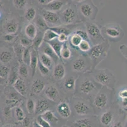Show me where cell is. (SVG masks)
<instances>
[{
  "mask_svg": "<svg viewBox=\"0 0 127 127\" xmlns=\"http://www.w3.org/2000/svg\"><path fill=\"white\" fill-rule=\"evenodd\" d=\"M102 87L95 81L91 73H84L77 79L75 96L89 101L93 99Z\"/></svg>",
  "mask_w": 127,
  "mask_h": 127,
  "instance_id": "obj_1",
  "label": "cell"
},
{
  "mask_svg": "<svg viewBox=\"0 0 127 127\" xmlns=\"http://www.w3.org/2000/svg\"><path fill=\"white\" fill-rule=\"evenodd\" d=\"M113 90L103 87L93 98L92 106L94 115H100L103 112L110 109L113 104Z\"/></svg>",
  "mask_w": 127,
  "mask_h": 127,
  "instance_id": "obj_2",
  "label": "cell"
},
{
  "mask_svg": "<svg viewBox=\"0 0 127 127\" xmlns=\"http://www.w3.org/2000/svg\"><path fill=\"white\" fill-rule=\"evenodd\" d=\"M110 46L108 40H106L102 43L92 46L91 50L87 53V57L91 60L92 70L96 69L97 66L107 57Z\"/></svg>",
  "mask_w": 127,
  "mask_h": 127,
  "instance_id": "obj_3",
  "label": "cell"
},
{
  "mask_svg": "<svg viewBox=\"0 0 127 127\" xmlns=\"http://www.w3.org/2000/svg\"><path fill=\"white\" fill-rule=\"evenodd\" d=\"M96 82L102 87L113 90L115 87L116 78L113 73L108 69H94L89 72Z\"/></svg>",
  "mask_w": 127,
  "mask_h": 127,
  "instance_id": "obj_4",
  "label": "cell"
},
{
  "mask_svg": "<svg viewBox=\"0 0 127 127\" xmlns=\"http://www.w3.org/2000/svg\"><path fill=\"white\" fill-rule=\"evenodd\" d=\"M71 104L73 111L77 117L95 115L90 101L75 96L72 98Z\"/></svg>",
  "mask_w": 127,
  "mask_h": 127,
  "instance_id": "obj_5",
  "label": "cell"
},
{
  "mask_svg": "<svg viewBox=\"0 0 127 127\" xmlns=\"http://www.w3.org/2000/svg\"><path fill=\"white\" fill-rule=\"evenodd\" d=\"M78 15H81L86 21H93L98 13L97 7L91 1H81L77 4Z\"/></svg>",
  "mask_w": 127,
  "mask_h": 127,
  "instance_id": "obj_6",
  "label": "cell"
},
{
  "mask_svg": "<svg viewBox=\"0 0 127 127\" xmlns=\"http://www.w3.org/2000/svg\"><path fill=\"white\" fill-rule=\"evenodd\" d=\"M85 26L89 41L92 43L93 46L102 43L106 41L100 28L93 21H85Z\"/></svg>",
  "mask_w": 127,
  "mask_h": 127,
  "instance_id": "obj_7",
  "label": "cell"
},
{
  "mask_svg": "<svg viewBox=\"0 0 127 127\" xmlns=\"http://www.w3.org/2000/svg\"><path fill=\"white\" fill-rule=\"evenodd\" d=\"M62 24L65 26L72 25L77 22L78 17V12L77 5L73 4H68L67 6L63 8L60 14Z\"/></svg>",
  "mask_w": 127,
  "mask_h": 127,
  "instance_id": "obj_8",
  "label": "cell"
},
{
  "mask_svg": "<svg viewBox=\"0 0 127 127\" xmlns=\"http://www.w3.org/2000/svg\"><path fill=\"white\" fill-rule=\"evenodd\" d=\"M71 69L72 71L77 73H89L92 71V64L91 60L84 56H78L71 61Z\"/></svg>",
  "mask_w": 127,
  "mask_h": 127,
  "instance_id": "obj_9",
  "label": "cell"
},
{
  "mask_svg": "<svg viewBox=\"0 0 127 127\" xmlns=\"http://www.w3.org/2000/svg\"><path fill=\"white\" fill-rule=\"evenodd\" d=\"M99 120L95 115L78 117L66 123L68 127H98Z\"/></svg>",
  "mask_w": 127,
  "mask_h": 127,
  "instance_id": "obj_10",
  "label": "cell"
},
{
  "mask_svg": "<svg viewBox=\"0 0 127 127\" xmlns=\"http://www.w3.org/2000/svg\"><path fill=\"white\" fill-rule=\"evenodd\" d=\"M104 34L111 42H118L124 36V31L118 24H110L103 28Z\"/></svg>",
  "mask_w": 127,
  "mask_h": 127,
  "instance_id": "obj_11",
  "label": "cell"
},
{
  "mask_svg": "<svg viewBox=\"0 0 127 127\" xmlns=\"http://www.w3.org/2000/svg\"><path fill=\"white\" fill-rule=\"evenodd\" d=\"M120 111V109L119 110V111ZM119 111L118 112V109L113 108V109H112L111 108L110 109L103 112L99 116V126L101 127H111L115 118H116V116L118 114Z\"/></svg>",
  "mask_w": 127,
  "mask_h": 127,
  "instance_id": "obj_12",
  "label": "cell"
},
{
  "mask_svg": "<svg viewBox=\"0 0 127 127\" xmlns=\"http://www.w3.org/2000/svg\"><path fill=\"white\" fill-rule=\"evenodd\" d=\"M41 13L42 14L41 15L44 18L49 28L56 27L63 25L60 15L57 13L48 11L45 9H42Z\"/></svg>",
  "mask_w": 127,
  "mask_h": 127,
  "instance_id": "obj_13",
  "label": "cell"
},
{
  "mask_svg": "<svg viewBox=\"0 0 127 127\" xmlns=\"http://www.w3.org/2000/svg\"><path fill=\"white\" fill-rule=\"evenodd\" d=\"M56 111L58 116L63 119L69 118L72 113L70 104L65 101L59 102L56 107Z\"/></svg>",
  "mask_w": 127,
  "mask_h": 127,
  "instance_id": "obj_14",
  "label": "cell"
},
{
  "mask_svg": "<svg viewBox=\"0 0 127 127\" xmlns=\"http://www.w3.org/2000/svg\"><path fill=\"white\" fill-rule=\"evenodd\" d=\"M19 28V23L15 18L8 20L3 25V29L6 34H16Z\"/></svg>",
  "mask_w": 127,
  "mask_h": 127,
  "instance_id": "obj_15",
  "label": "cell"
},
{
  "mask_svg": "<svg viewBox=\"0 0 127 127\" xmlns=\"http://www.w3.org/2000/svg\"><path fill=\"white\" fill-rule=\"evenodd\" d=\"M39 50H41V52L44 53V54L49 56V57L51 58L53 61H54V62H55V64H57L58 62V60L60 59L58 56L56 55V53H55V51L53 50V49L52 48V47L50 46L49 43L44 41L43 43L41 45V48H39Z\"/></svg>",
  "mask_w": 127,
  "mask_h": 127,
  "instance_id": "obj_16",
  "label": "cell"
},
{
  "mask_svg": "<svg viewBox=\"0 0 127 127\" xmlns=\"http://www.w3.org/2000/svg\"><path fill=\"white\" fill-rule=\"evenodd\" d=\"M49 108H50V103L49 100L44 98L39 99L36 102L35 115H37V116L42 115L46 111L50 110Z\"/></svg>",
  "mask_w": 127,
  "mask_h": 127,
  "instance_id": "obj_17",
  "label": "cell"
},
{
  "mask_svg": "<svg viewBox=\"0 0 127 127\" xmlns=\"http://www.w3.org/2000/svg\"><path fill=\"white\" fill-rule=\"evenodd\" d=\"M44 95L49 101L56 102L59 99L60 92L55 86L49 85L45 88Z\"/></svg>",
  "mask_w": 127,
  "mask_h": 127,
  "instance_id": "obj_18",
  "label": "cell"
},
{
  "mask_svg": "<svg viewBox=\"0 0 127 127\" xmlns=\"http://www.w3.org/2000/svg\"><path fill=\"white\" fill-rule=\"evenodd\" d=\"M66 4H67V1H65L53 0V1L49 3V4L44 6L43 9L56 13V11H59L60 10H63V8L65 6Z\"/></svg>",
  "mask_w": 127,
  "mask_h": 127,
  "instance_id": "obj_19",
  "label": "cell"
},
{
  "mask_svg": "<svg viewBox=\"0 0 127 127\" xmlns=\"http://www.w3.org/2000/svg\"><path fill=\"white\" fill-rule=\"evenodd\" d=\"M66 75V68L63 63H58L55 66L53 71V78L56 81H61Z\"/></svg>",
  "mask_w": 127,
  "mask_h": 127,
  "instance_id": "obj_20",
  "label": "cell"
},
{
  "mask_svg": "<svg viewBox=\"0 0 127 127\" xmlns=\"http://www.w3.org/2000/svg\"><path fill=\"white\" fill-rule=\"evenodd\" d=\"M46 88V83L40 79H36L32 81L31 85V92L34 95H39Z\"/></svg>",
  "mask_w": 127,
  "mask_h": 127,
  "instance_id": "obj_21",
  "label": "cell"
},
{
  "mask_svg": "<svg viewBox=\"0 0 127 127\" xmlns=\"http://www.w3.org/2000/svg\"><path fill=\"white\" fill-rule=\"evenodd\" d=\"M78 78L75 76H69L64 80L63 87L68 92H75Z\"/></svg>",
  "mask_w": 127,
  "mask_h": 127,
  "instance_id": "obj_22",
  "label": "cell"
},
{
  "mask_svg": "<svg viewBox=\"0 0 127 127\" xmlns=\"http://www.w3.org/2000/svg\"><path fill=\"white\" fill-rule=\"evenodd\" d=\"M39 62V59L38 51L32 48V51H31V61L30 67H31V71H32V77H34L35 76L37 71V68L38 67Z\"/></svg>",
  "mask_w": 127,
  "mask_h": 127,
  "instance_id": "obj_23",
  "label": "cell"
},
{
  "mask_svg": "<svg viewBox=\"0 0 127 127\" xmlns=\"http://www.w3.org/2000/svg\"><path fill=\"white\" fill-rule=\"evenodd\" d=\"M16 92L22 96H25L27 93V87L25 81L22 78H18V80L13 85Z\"/></svg>",
  "mask_w": 127,
  "mask_h": 127,
  "instance_id": "obj_24",
  "label": "cell"
},
{
  "mask_svg": "<svg viewBox=\"0 0 127 127\" xmlns=\"http://www.w3.org/2000/svg\"><path fill=\"white\" fill-rule=\"evenodd\" d=\"M38 29L34 23H29L25 28V34L27 38L33 41L37 34Z\"/></svg>",
  "mask_w": 127,
  "mask_h": 127,
  "instance_id": "obj_25",
  "label": "cell"
},
{
  "mask_svg": "<svg viewBox=\"0 0 127 127\" xmlns=\"http://www.w3.org/2000/svg\"><path fill=\"white\" fill-rule=\"evenodd\" d=\"M34 24L37 28L38 31H41L42 32H44L45 31L49 29L46 20L41 15H37L36 18H35V21H34Z\"/></svg>",
  "mask_w": 127,
  "mask_h": 127,
  "instance_id": "obj_26",
  "label": "cell"
},
{
  "mask_svg": "<svg viewBox=\"0 0 127 127\" xmlns=\"http://www.w3.org/2000/svg\"><path fill=\"white\" fill-rule=\"evenodd\" d=\"M39 61L42 63V64L44 65L46 67H48L49 69H54L55 66V62L53 60V59L51 57H49V56H48L47 55L44 54V53L42 52H40L39 53Z\"/></svg>",
  "mask_w": 127,
  "mask_h": 127,
  "instance_id": "obj_27",
  "label": "cell"
},
{
  "mask_svg": "<svg viewBox=\"0 0 127 127\" xmlns=\"http://www.w3.org/2000/svg\"><path fill=\"white\" fill-rule=\"evenodd\" d=\"M126 116L127 114H125V113L123 111L122 109H120L111 127H125Z\"/></svg>",
  "mask_w": 127,
  "mask_h": 127,
  "instance_id": "obj_28",
  "label": "cell"
},
{
  "mask_svg": "<svg viewBox=\"0 0 127 127\" xmlns=\"http://www.w3.org/2000/svg\"><path fill=\"white\" fill-rule=\"evenodd\" d=\"M72 57L71 48L67 42L64 43L61 52V59L65 60H68Z\"/></svg>",
  "mask_w": 127,
  "mask_h": 127,
  "instance_id": "obj_29",
  "label": "cell"
},
{
  "mask_svg": "<svg viewBox=\"0 0 127 127\" xmlns=\"http://www.w3.org/2000/svg\"><path fill=\"white\" fill-rule=\"evenodd\" d=\"M13 59V53L9 50H1L0 60L2 64H6L11 62Z\"/></svg>",
  "mask_w": 127,
  "mask_h": 127,
  "instance_id": "obj_30",
  "label": "cell"
},
{
  "mask_svg": "<svg viewBox=\"0 0 127 127\" xmlns=\"http://www.w3.org/2000/svg\"><path fill=\"white\" fill-rule=\"evenodd\" d=\"M44 32L38 31L36 37L34 40L32 41V48L35 49L37 51L39 50V48H41V45L44 42Z\"/></svg>",
  "mask_w": 127,
  "mask_h": 127,
  "instance_id": "obj_31",
  "label": "cell"
},
{
  "mask_svg": "<svg viewBox=\"0 0 127 127\" xmlns=\"http://www.w3.org/2000/svg\"><path fill=\"white\" fill-rule=\"evenodd\" d=\"M41 116L46 121H48L49 123H50L51 125H56L57 124L58 122V117L53 113V111H51V109L45 112L44 113L42 114Z\"/></svg>",
  "mask_w": 127,
  "mask_h": 127,
  "instance_id": "obj_32",
  "label": "cell"
},
{
  "mask_svg": "<svg viewBox=\"0 0 127 127\" xmlns=\"http://www.w3.org/2000/svg\"><path fill=\"white\" fill-rule=\"evenodd\" d=\"M83 39L78 35L74 33V32H73L70 36H69L68 38L69 44L73 48H78V46L80 45V43H81Z\"/></svg>",
  "mask_w": 127,
  "mask_h": 127,
  "instance_id": "obj_33",
  "label": "cell"
},
{
  "mask_svg": "<svg viewBox=\"0 0 127 127\" xmlns=\"http://www.w3.org/2000/svg\"><path fill=\"white\" fill-rule=\"evenodd\" d=\"M47 43V42H46ZM48 43H49L50 45V46H51L52 48L53 49V50L55 51V53H56L60 59H61V52H62V49L63 47V43H61L60 41H59L58 39H56L55 40L52 41L48 42Z\"/></svg>",
  "mask_w": 127,
  "mask_h": 127,
  "instance_id": "obj_34",
  "label": "cell"
},
{
  "mask_svg": "<svg viewBox=\"0 0 127 127\" xmlns=\"http://www.w3.org/2000/svg\"><path fill=\"white\" fill-rule=\"evenodd\" d=\"M36 10L34 8V7H29L25 13V18L26 19V20H27L28 22H32L36 18Z\"/></svg>",
  "mask_w": 127,
  "mask_h": 127,
  "instance_id": "obj_35",
  "label": "cell"
},
{
  "mask_svg": "<svg viewBox=\"0 0 127 127\" xmlns=\"http://www.w3.org/2000/svg\"><path fill=\"white\" fill-rule=\"evenodd\" d=\"M58 37V34L56 32L49 29L46 31H45L44 33V41L48 43V42L52 41L57 39Z\"/></svg>",
  "mask_w": 127,
  "mask_h": 127,
  "instance_id": "obj_36",
  "label": "cell"
},
{
  "mask_svg": "<svg viewBox=\"0 0 127 127\" xmlns=\"http://www.w3.org/2000/svg\"><path fill=\"white\" fill-rule=\"evenodd\" d=\"M13 115H14L15 118L17 120V122H22L24 120V119L26 118L24 110L20 106L16 107L14 108Z\"/></svg>",
  "mask_w": 127,
  "mask_h": 127,
  "instance_id": "obj_37",
  "label": "cell"
},
{
  "mask_svg": "<svg viewBox=\"0 0 127 127\" xmlns=\"http://www.w3.org/2000/svg\"><path fill=\"white\" fill-rule=\"evenodd\" d=\"M31 51L32 47L25 48L22 56V62L29 66L31 61Z\"/></svg>",
  "mask_w": 127,
  "mask_h": 127,
  "instance_id": "obj_38",
  "label": "cell"
},
{
  "mask_svg": "<svg viewBox=\"0 0 127 127\" xmlns=\"http://www.w3.org/2000/svg\"><path fill=\"white\" fill-rule=\"evenodd\" d=\"M18 74L17 71L16 70V69L15 68V67L11 69L7 80V83L8 85H13V84H14L16 82V81L18 79V74Z\"/></svg>",
  "mask_w": 127,
  "mask_h": 127,
  "instance_id": "obj_39",
  "label": "cell"
},
{
  "mask_svg": "<svg viewBox=\"0 0 127 127\" xmlns=\"http://www.w3.org/2000/svg\"><path fill=\"white\" fill-rule=\"evenodd\" d=\"M14 48V52L15 53L16 57H17L18 61L20 62V63L22 62V56L23 53H24V50H25V48L23 47L20 44L18 45H15L13 47Z\"/></svg>",
  "mask_w": 127,
  "mask_h": 127,
  "instance_id": "obj_40",
  "label": "cell"
},
{
  "mask_svg": "<svg viewBox=\"0 0 127 127\" xmlns=\"http://www.w3.org/2000/svg\"><path fill=\"white\" fill-rule=\"evenodd\" d=\"M35 106H36V103L34 102V100L31 98H29L26 102V108L29 114L30 115L35 114Z\"/></svg>",
  "mask_w": 127,
  "mask_h": 127,
  "instance_id": "obj_41",
  "label": "cell"
},
{
  "mask_svg": "<svg viewBox=\"0 0 127 127\" xmlns=\"http://www.w3.org/2000/svg\"><path fill=\"white\" fill-rule=\"evenodd\" d=\"M50 29L53 30V31H55V32L58 34H65L68 35L69 36V35L71 33V31L68 28L66 27L65 25H61L59 27H51L49 28ZM71 35V34H70Z\"/></svg>",
  "mask_w": 127,
  "mask_h": 127,
  "instance_id": "obj_42",
  "label": "cell"
},
{
  "mask_svg": "<svg viewBox=\"0 0 127 127\" xmlns=\"http://www.w3.org/2000/svg\"><path fill=\"white\" fill-rule=\"evenodd\" d=\"M10 69L8 66L4 64H1V69H0V78L1 80H8L9 74L10 73Z\"/></svg>",
  "mask_w": 127,
  "mask_h": 127,
  "instance_id": "obj_43",
  "label": "cell"
},
{
  "mask_svg": "<svg viewBox=\"0 0 127 127\" xmlns=\"http://www.w3.org/2000/svg\"><path fill=\"white\" fill-rule=\"evenodd\" d=\"M18 73L19 75L22 78H26L29 75V69L28 66L25 64L24 63H20L19 67H18Z\"/></svg>",
  "mask_w": 127,
  "mask_h": 127,
  "instance_id": "obj_44",
  "label": "cell"
},
{
  "mask_svg": "<svg viewBox=\"0 0 127 127\" xmlns=\"http://www.w3.org/2000/svg\"><path fill=\"white\" fill-rule=\"evenodd\" d=\"M91 48H92V46H91V43L89 41L83 40L78 46L79 50H80L83 53H87L91 50Z\"/></svg>",
  "mask_w": 127,
  "mask_h": 127,
  "instance_id": "obj_45",
  "label": "cell"
},
{
  "mask_svg": "<svg viewBox=\"0 0 127 127\" xmlns=\"http://www.w3.org/2000/svg\"><path fill=\"white\" fill-rule=\"evenodd\" d=\"M13 4L18 10H24L27 4L28 1L26 0H13Z\"/></svg>",
  "mask_w": 127,
  "mask_h": 127,
  "instance_id": "obj_46",
  "label": "cell"
},
{
  "mask_svg": "<svg viewBox=\"0 0 127 127\" xmlns=\"http://www.w3.org/2000/svg\"><path fill=\"white\" fill-rule=\"evenodd\" d=\"M36 123L41 127H52L50 123L46 121L44 118L42 117L41 115H39L36 118Z\"/></svg>",
  "mask_w": 127,
  "mask_h": 127,
  "instance_id": "obj_47",
  "label": "cell"
},
{
  "mask_svg": "<svg viewBox=\"0 0 127 127\" xmlns=\"http://www.w3.org/2000/svg\"><path fill=\"white\" fill-rule=\"evenodd\" d=\"M20 44L25 48L32 47V41L27 37L22 36L20 39Z\"/></svg>",
  "mask_w": 127,
  "mask_h": 127,
  "instance_id": "obj_48",
  "label": "cell"
},
{
  "mask_svg": "<svg viewBox=\"0 0 127 127\" xmlns=\"http://www.w3.org/2000/svg\"><path fill=\"white\" fill-rule=\"evenodd\" d=\"M38 69H39V72L41 73V75L42 76H46L48 75L50 72V69L48 68L47 67L43 65L41 62H39V64H38Z\"/></svg>",
  "mask_w": 127,
  "mask_h": 127,
  "instance_id": "obj_49",
  "label": "cell"
},
{
  "mask_svg": "<svg viewBox=\"0 0 127 127\" xmlns=\"http://www.w3.org/2000/svg\"><path fill=\"white\" fill-rule=\"evenodd\" d=\"M73 32L77 34V35H78L83 40L89 41V38L88 34H87L86 31H84V30L81 29H77Z\"/></svg>",
  "mask_w": 127,
  "mask_h": 127,
  "instance_id": "obj_50",
  "label": "cell"
},
{
  "mask_svg": "<svg viewBox=\"0 0 127 127\" xmlns=\"http://www.w3.org/2000/svg\"><path fill=\"white\" fill-rule=\"evenodd\" d=\"M2 39L6 43H11V42L14 41L16 39L15 34H5L2 36Z\"/></svg>",
  "mask_w": 127,
  "mask_h": 127,
  "instance_id": "obj_51",
  "label": "cell"
},
{
  "mask_svg": "<svg viewBox=\"0 0 127 127\" xmlns=\"http://www.w3.org/2000/svg\"><path fill=\"white\" fill-rule=\"evenodd\" d=\"M119 50H120V52H121L122 55L126 59H127V45H125V44L121 45L119 46Z\"/></svg>",
  "mask_w": 127,
  "mask_h": 127,
  "instance_id": "obj_52",
  "label": "cell"
},
{
  "mask_svg": "<svg viewBox=\"0 0 127 127\" xmlns=\"http://www.w3.org/2000/svg\"><path fill=\"white\" fill-rule=\"evenodd\" d=\"M68 36L65 34H59L58 37V39L59 41H60L61 43H66V42L68 41Z\"/></svg>",
  "mask_w": 127,
  "mask_h": 127,
  "instance_id": "obj_53",
  "label": "cell"
},
{
  "mask_svg": "<svg viewBox=\"0 0 127 127\" xmlns=\"http://www.w3.org/2000/svg\"><path fill=\"white\" fill-rule=\"evenodd\" d=\"M121 106H122V110L123 111L127 112V99H123L121 101Z\"/></svg>",
  "mask_w": 127,
  "mask_h": 127,
  "instance_id": "obj_54",
  "label": "cell"
},
{
  "mask_svg": "<svg viewBox=\"0 0 127 127\" xmlns=\"http://www.w3.org/2000/svg\"><path fill=\"white\" fill-rule=\"evenodd\" d=\"M118 96L121 99H127V89H123L120 91L118 94Z\"/></svg>",
  "mask_w": 127,
  "mask_h": 127,
  "instance_id": "obj_55",
  "label": "cell"
},
{
  "mask_svg": "<svg viewBox=\"0 0 127 127\" xmlns=\"http://www.w3.org/2000/svg\"><path fill=\"white\" fill-rule=\"evenodd\" d=\"M52 1H53V0H39V1H37L38 3L42 5L43 6L48 5L49 3H51Z\"/></svg>",
  "mask_w": 127,
  "mask_h": 127,
  "instance_id": "obj_56",
  "label": "cell"
},
{
  "mask_svg": "<svg viewBox=\"0 0 127 127\" xmlns=\"http://www.w3.org/2000/svg\"><path fill=\"white\" fill-rule=\"evenodd\" d=\"M30 123H31V121H30V119L29 118H25L24 119V120L22 122L23 126L25 127H28L29 126Z\"/></svg>",
  "mask_w": 127,
  "mask_h": 127,
  "instance_id": "obj_57",
  "label": "cell"
},
{
  "mask_svg": "<svg viewBox=\"0 0 127 127\" xmlns=\"http://www.w3.org/2000/svg\"><path fill=\"white\" fill-rule=\"evenodd\" d=\"M125 127H127V116H126L125 122Z\"/></svg>",
  "mask_w": 127,
  "mask_h": 127,
  "instance_id": "obj_58",
  "label": "cell"
},
{
  "mask_svg": "<svg viewBox=\"0 0 127 127\" xmlns=\"http://www.w3.org/2000/svg\"><path fill=\"white\" fill-rule=\"evenodd\" d=\"M15 127L13 125H8L5 126V127Z\"/></svg>",
  "mask_w": 127,
  "mask_h": 127,
  "instance_id": "obj_59",
  "label": "cell"
},
{
  "mask_svg": "<svg viewBox=\"0 0 127 127\" xmlns=\"http://www.w3.org/2000/svg\"><path fill=\"white\" fill-rule=\"evenodd\" d=\"M68 127V126H64V127Z\"/></svg>",
  "mask_w": 127,
  "mask_h": 127,
  "instance_id": "obj_60",
  "label": "cell"
}]
</instances>
